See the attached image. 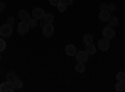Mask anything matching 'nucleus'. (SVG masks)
<instances>
[{
    "label": "nucleus",
    "mask_w": 125,
    "mask_h": 92,
    "mask_svg": "<svg viewBox=\"0 0 125 92\" xmlns=\"http://www.w3.org/2000/svg\"><path fill=\"white\" fill-rule=\"evenodd\" d=\"M11 34H13V26H11V25L4 24L3 26H0V35H1V37L6 39V37H9Z\"/></svg>",
    "instance_id": "f257e3e1"
},
{
    "label": "nucleus",
    "mask_w": 125,
    "mask_h": 92,
    "mask_svg": "<svg viewBox=\"0 0 125 92\" xmlns=\"http://www.w3.org/2000/svg\"><path fill=\"white\" fill-rule=\"evenodd\" d=\"M14 90V82H11V81H5L0 85V92H13Z\"/></svg>",
    "instance_id": "f03ea898"
},
{
    "label": "nucleus",
    "mask_w": 125,
    "mask_h": 92,
    "mask_svg": "<svg viewBox=\"0 0 125 92\" xmlns=\"http://www.w3.org/2000/svg\"><path fill=\"white\" fill-rule=\"evenodd\" d=\"M115 31H114V27H111V26H105L103 29V37H106V39H114L115 37Z\"/></svg>",
    "instance_id": "7ed1b4c3"
},
{
    "label": "nucleus",
    "mask_w": 125,
    "mask_h": 92,
    "mask_svg": "<svg viewBox=\"0 0 125 92\" xmlns=\"http://www.w3.org/2000/svg\"><path fill=\"white\" fill-rule=\"evenodd\" d=\"M75 59L78 62H81V64H85L88 59H89V54L86 52V51H78V52L75 54Z\"/></svg>",
    "instance_id": "20e7f679"
},
{
    "label": "nucleus",
    "mask_w": 125,
    "mask_h": 92,
    "mask_svg": "<svg viewBox=\"0 0 125 92\" xmlns=\"http://www.w3.org/2000/svg\"><path fill=\"white\" fill-rule=\"evenodd\" d=\"M29 29H30V26H29L28 21H20V24L18 25V33L20 35H26Z\"/></svg>",
    "instance_id": "39448f33"
},
{
    "label": "nucleus",
    "mask_w": 125,
    "mask_h": 92,
    "mask_svg": "<svg viewBox=\"0 0 125 92\" xmlns=\"http://www.w3.org/2000/svg\"><path fill=\"white\" fill-rule=\"evenodd\" d=\"M98 47H99L101 51H108L109 47H110L109 39H106V37H101L99 41H98Z\"/></svg>",
    "instance_id": "423d86ee"
},
{
    "label": "nucleus",
    "mask_w": 125,
    "mask_h": 92,
    "mask_svg": "<svg viewBox=\"0 0 125 92\" xmlns=\"http://www.w3.org/2000/svg\"><path fill=\"white\" fill-rule=\"evenodd\" d=\"M54 31H55V29H54L53 24H46V25L43 27V34H44V36H45V37H50V36H53Z\"/></svg>",
    "instance_id": "0eeeda50"
},
{
    "label": "nucleus",
    "mask_w": 125,
    "mask_h": 92,
    "mask_svg": "<svg viewBox=\"0 0 125 92\" xmlns=\"http://www.w3.org/2000/svg\"><path fill=\"white\" fill-rule=\"evenodd\" d=\"M45 15V11H44V9H41V8H35L33 10V17L40 20V19H43Z\"/></svg>",
    "instance_id": "6e6552de"
},
{
    "label": "nucleus",
    "mask_w": 125,
    "mask_h": 92,
    "mask_svg": "<svg viewBox=\"0 0 125 92\" xmlns=\"http://www.w3.org/2000/svg\"><path fill=\"white\" fill-rule=\"evenodd\" d=\"M76 52H78V51H76L75 45H73V44L66 45V47H65V54H66L68 56H75Z\"/></svg>",
    "instance_id": "1a4fd4ad"
},
{
    "label": "nucleus",
    "mask_w": 125,
    "mask_h": 92,
    "mask_svg": "<svg viewBox=\"0 0 125 92\" xmlns=\"http://www.w3.org/2000/svg\"><path fill=\"white\" fill-rule=\"evenodd\" d=\"M110 11H108V10H101V11L99 13V20L100 21H108V20L110 19Z\"/></svg>",
    "instance_id": "9d476101"
},
{
    "label": "nucleus",
    "mask_w": 125,
    "mask_h": 92,
    "mask_svg": "<svg viewBox=\"0 0 125 92\" xmlns=\"http://www.w3.org/2000/svg\"><path fill=\"white\" fill-rule=\"evenodd\" d=\"M18 16H19V19L21 20V21H28V20L30 19V14L26 11V10H19Z\"/></svg>",
    "instance_id": "9b49d317"
},
{
    "label": "nucleus",
    "mask_w": 125,
    "mask_h": 92,
    "mask_svg": "<svg viewBox=\"0 0 125 92\" xmlns=\"http://www.w3.org/2000/svg\"><path fill=\"white\" fill-rule=\"evenodd\" d=\"M85 51L89 54V55H94V54H96V47L91 44H85Z\"/></svg>",
    "instance_id": "f8f14e48"
},
{
    "label": "nucleus",
    "mask_w": 125,
    "mask_h": 92,
    "mask_svg": "<svg viewBox=\"0 0 125 92\" xmlns=\"http://www.w3.org/2000/svg\"><path fill=\"white\" fill-rule=\"evenodd\" d=\"M118 24H119V19L116 16H113V17L110 16V19L108 20V25L111 26V27H116Z\"/></svg>",
    "instance_id": "ddd939ff"
},
{
    "label": "nucleus",
    "mask_w": 125,
    "mask_h": 92,
    "mask_svg": "<svg viewBox=\"0 0 125 92\" xmlns=\"http://www.w3.org/2000/svg\"><path fill=\"white\" fill-rule=\"evenodd\" d=\"M43 20H44L45 23H48V24H51V23H53V20H54V15L50 14V13H45Z\"/></svg>",
    "instance_id": "4468645a"
},
{
    "label": "nucleus",
    "mask_w": 125,
    "mask_h": 92,
    "mask_svg": "<svg viewBox=\"0 0 125 92\" xmlns=\"http://www.w3.org/2000/svg\"><path fill=\"white\" fill-rule=\"evenodd\" d=\"M18 78L16 74L14 72V71H10V72L6 74V81H11V82H14V81Z\"/></svg>",
    "instance_id": "2eb2a0df"
},
{
    "label": "nucleus",
    "mask_w": 125,
    "mask_h": 92,
    "mask_svg": "<svg viewBox=\"0 0 125 92\" xmlns=\"http://www.w3.org/2000/svg\"><path fill=\"white\" fill-rule=\"evenodd\" d=\"M75 71H76V72H79V74H83L85 71V65L81 64V62H78L75 65Z\"/></svg>",
    "instance_id": "dca6fc26"
},
{
    "label": "nucleus",
    "mask_w": 125,
    "mask_h": 92,
    "mask_svg": "<svg viewBox=\"0 0 125 92\" xmlns=\"http://www.w3.org/2000/svg\"><path fill=\"white\" fill-rule=\"evenodd\" d=\"M115 90L116 91H124L125 90V82L124 81H118V84H115Z\"/></svg>",
    "instance_id": "f3484780"
},
{
    "label": "nucleus",
    "mask_w": 125,
    "mask_h": 92,
    "mask_svg": "<svg viewBox=\"0 0 125 92\" xmlns=\"http://www.w3.org/2000/svg\"><path fill=\"white\" fill-rule=\"evenodd\" d=\"M23 85H24V84H23V81H21V80H19V78H16V80L14 81V87L18 88V90H19V88H23Z\"/></svg>",
    "instance_id": "a211bd4d"
},
{
    "label": "nucleus",
    "mask_w": 125,
    "mask_h": 92,
    "mask_svg": "<svg viewBox=\"0 0 125 92\" xmlns=\"http://www.w3.org/2000/svg\"><path fill=\"white\" fill-rule=\"evenodd\" d=\"M28 23H29V26H30V27H35V26L38 25V19H35V17L29 19Z\"/></svg>",
    "instance_id": "6ab92c4d"
},
{
    "label": "nucleus",
    "mask_w": 125,
    "mask_h": 92,
    "mask_svg": "<svg viewBox=\"0 0 125 92\" xmlns=\"http://www.w3.org/2000/svg\"><path fill=\"white\" fill-rule=\"evenodd\" d=\"M91 42H93V35L86 34L84 36V44H91Z\"/></svg>",
    "instance_id": "aec40b11"
},
{
    "label": "nucleus",
    "mask_w": 125,
    "mask_h": 92,
    "mask_svg": "<svg viewBox=\"0 0 125 92\" xmlns=\"http://www.w3.org/2000/svg\"><path fill=\"white\" fill-rule=\"evenodd\" d=\"M116 80L118 81H125V72L124 71H120V72L116 74Z\"/></svg>",
    "instance_id": "412c9836"
},
{
    "label": "nucleus",
    "mask_w": 125,
    "mask_h": 92,
    "mask_svg": "<svg viewBox=\"0 0 125 92\" xmlns=\"http://www.w3.org/2000/svg\"><path fill=\"white\" fill-rule=\"evenodd\" d=\"M5 49H6L5 40H4V37H0V52H1V51H4Z\"/></svg>",
    "instance_id": "4be33fe9"
},
{
    "label": "nucleus",
    "mask_w": 125,
    "mask_h": 92,
    "mask_svg": "<svg viewBox=\"0 0 125 92\" xmlns=\"http://www.w3.org/2000/svg\"><path fill=\"white\" fill-rule=\"evenodd\" d=\"M56 8H58V10H59L60 13H64L65 10H66V8H68V5H65L64 3H60V4H59Z\"/></svg>",
    "instance_id": "5701e85b"
},
{
    "label": "nucleus",
    "mask_w": 125,
    "mask_h": 92,
    "mask_svg": "<svg viewBox=\"0 0 125 92\" xmlns=\"http://www.w3.org/2000/svg\"><path fill=\"white\" fill-rule=\"evenodd\" d=\"M106 10H108V11H110V13H114V11L116 10V5L113 4V3H111V4H108V9H106Z\"/></svg>",
    "instance_id": "b1692460"
},
{
    "label": "nucleus",
    "mask_w": 125,
    "mask_h": 92,
    "mask_svg": "<svg viewBox=\"0 0 125 92\" xmlns=\"http://www.w3.org/2000/svg\"><path fill=\"white\" fill-rule=\"evenodd\" d=\"M14 23H15L14 16L10 15V16H8V17H6V24H9V25H11V26H13V24H14Z\"/></svg>",
    "instance_id": "393cba45"
},
{
    "label": "nucleus",
    "mask_w": 125,
    "mask_h": 92,
    "mask_svg": "<svg viewBox=\"0 0 125 92\" xmlns=\"http://www.w3.org/2000/svg\"><path fill=\"white\" fill-rule=\"evenodd\" d=\"M49 3H50V5H53V6H58L61 3V0H49Z\"/></svg>",
    "instance_id": "a878e982"
},
{
    "label": "nucleus",
    "mask_w": 125,
    "mask_h": 92,
    "mask_svg": "<svg viewBox=\"0 0 125 92\" xmlns=\"http://www.w3.org/2000/svg\"><path fill=\"white\" fill-rule=\"evenodd\" d=\"M99 9H100V11H101V10H106V9H108V4L101 3V4L99 5Z\"/></svg>",
    "instance_id": "bb28decb"
},
{
    "label": "nucleus",
    "mask_w": 125,
    "mask_h": 92,
    "mask_svg": "<svg viewBox=\"0 0 125 92\" xmlns=\"http://www.w3.org/2000/svg\"><path fill=\"white\" fill-rule=\"evenodd\" d=\"M61 3H64L65 5H73V0H61Z\"/></svg>",
    "instance_id": "cd10ccee"
},
{
    "label": "nucleus",
    "mask_w": 125,
    "mask_h": 92,
    "mask_svg": "<svg viewBox=\"0 0 125 92\" xmlns=\"http://www.w3.org/2000/svg\"><path fill=\"white\" fill-rule=\"evenodd\" d=\"M4 9H5V3L4 1H0V11H3Z\"/></svg>",
    "instance_id": "c85d7f7f"
},
{
    "label": "nucleus",
    "mask_w": 125,
    "mask_h": 92,
    "mask_svg": "<svg viewBox=\"0 0 125 92\" xmlns=\"http://www.w3.org/2000/svg\"><path fill=\"white\" fill-rule=\"evenodd\" d=\"M46 24H48V23H45V21H44V20H43V19H41V23H40V26H41V29H43V27H44V26H45Z\"/></svg>",
    "instance_id": "c756f323"
},
{
    "label": "nucleus",
    "mask_w": 125,
    "mask_h": 92,
    "mask_svg": "<svg viewBox=\"0 0 125 92\" xmlns=\"http://www.w3.org/2000/svg\"><path fill=\"white\" fill-rule=\"evenodd\" d=\"M0 61H1V55H0Z\"/></svg>",
    "instance_id": "7c9ffc66"
},
{
    "label": "nucleus",
    "mask_w": 125,
    "mask_h": 92,
    "mask_svg": "<svg viewBox=\"0 0 125 92\" xmlns=\"http://www.w3.org/2000/svg\"><path fill=\"white\" fill-rule=\"evenodd\" d=\"M0 74H1V71H0Z\"/></svg>",
    "instance_id": "2f4dec72"
},
{
    "label": "nucleus",
    "mask_w": 125,
    "mask_h": 92,
    "mask_svg": "<svg viewBox=\"0 0 125 92\" xmlns=\"http://www.w3.org/2000/svg\"><path fill=\"white\" fill-rule=\"evenodd\" d=\"M124 82H125V81H124Z\"/></svg>",
    "instance_id": "473e14b6"
}]
</instances>
